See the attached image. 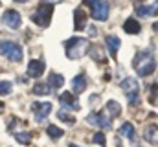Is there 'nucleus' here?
<instances>
[{
    "instance_id": "nucleus-1",
    "label": "nucleus",
    "mask_w": 158,
    "mask_h": 147,
    "mask_svg": "<svg viewBox=\"0 0 158 147\" xmlns=\"http://www.w3.org/2000/svg\"><path fill=\"white\" fill-rule=\"evenodd\" d=\"M132 66L134 70L138 72V75L145 77V75H151L156 68V59H155V50L153 48H147V50H142L134 61H132Z\"/></svg>"
},
{
    "instance_id": "nucleus-2",
    "label": "nucleus",
    "mask_w": 158,
    "mask_h": 147,
    "mask_svg": "<svg viewBox=\"0 0 158 147\" xmlns=\"http://www.w3.org/2000/svg\"><path fill=\"white\" fill-rule=\"evenodd\" d=\"M64 50H66L68 59L77 61V59H81V57L86 53V50H88V40L83 39V37H72V39L66 40Z\"/></svg>"
},
{
    "instance_id": "nucleus-3",
    "label": "nucleus",
    "mask_w": 158,
    "mask_h": 147,
    "mask_svg": "<svg viewBox=\"0 0 158 147\" xmlns=\"http://www.w3.org/2000/svg\"><path fill=\"white\" fill-rule=\"evenodd\" d=\"M52 15H53V6L44 2V4H40L39 7L35 9V13L31 15V20L35 24H39L40 28H48L50 20H52Z\"/></svg>"
},
{
    "instance_id": "nucleus-4",
    "label": "nucleus",
    "mask_w": 158,
    "mask_h": 147,
    "mask_svg": "<svg viewBox=\"0 0 158 147\" xmlns=\"http://www.w3.org/2000/svg\"><path fill=\"white\" fill-rule=\"evenodd\" d=\"M121 88L129 99L131 105H138V99H140V85L134 77H125L121 81Z\"/></svg>"
},
{
    "instance_id": "nucleus-5",
    "label": "nucleus",
    "mask_w": 158,
    "mask_h": 147,
    "mask_svg": "<svg viewBox=\"0 0 158 147\" xmlns=\"http://www.w3.org/2000/svg\"><path fill=\"white\" fill-rule=\"evenodd\" d=\"M0 53H2L4 57H7L9 61H13V63H19V61H22V57H24L22 48H20L17 42H9V40H2V42H0Z\"/></svg>"
},
{
    "instance_id": "nucleus-6",
    "label": "nucleus",
    "mask_w": 158,
    "mask_h": 147,
    "mask_svg": "<svg viewBox=\"0 0 158 147\" xmlns=\"http://www.w3.org/2000/svg\"><path fill=\"white\" fill-rule=\"evenodd\" d=\"M85 4L92 9V17H94L96 20L105 22V20L109 19L110 7H109V4H107L105 0H85Z\"/></svg>"
},
{
    "instance_id": "nucleus-7",
    "label": "nucleus",
    "mask_w": 158,
    "mask_h": 147,
    "mask_svg": "<svg viewBox=\"0 0 158 147\" xmlns=\"http://www.w3.org/2000/svg\"><path fill=\"white\" fill-rule=\"evenodd\" d=\"M2 24H4L6 28H9V30H19L20 24H22V17H20L19 11L7 9V11H4V15H2Z\"/></svg>"
},
{
    "instance_id": "nucleus-8",
    "label": "nucleus",
    "mask_w": 158,
    "mask_h": 147,
    "mask_svg": "<svg viewBox=\"0 0 158 147\" xmlns=\"http://www.w3.org/2000/svg\"><path fill=\"white\" fill-rule=\"evenodd\" d=\"M86 121L94 127H99V129H110L112 127V121H110V118H107L105 112H90Z\"/></svg>"
},
{
    "instance_id": "nucleus-9",
    "label": "nucleus",
    "mask_w": 158,
    "mask_h": 147,
    "mask_svg": "<svg viewBox=\"0 0 158 147\" xmlns=\"http://www.w3.org/2000/svg\"><path fill=\"white\" fill-rule=\"evenodd\" d=\"M33 110H35V121L42 123L46 120V116L52 112V103H48V101H37V103H33Z\"/></svg>"
},
{
    "instance_id": "nucleus-10",
    "label": "nucleus",
    "mask_w": 158,
    "mask_h": 147,
    "mask_svg": "<svg viewBox=\"0 0 158 147\" xmlns=\"http://www.w3.org/2000/svg\"><path fill=\"white\" fill-rule=\"evenodd\" d=\"M44 68H46L44 61H42V59H35V61H31V63L28 65V75H30V77H40L42 72H44Z\"/></svg>"
},
{
    "instance_id": "nucleus-11",
    "label": "nucleus",
    "mask_w": 158,
    "mask_h": 147,
    "mask_svg": "<svg viewBox=\"0 0 158 147\" xmlns=\"http://www.w3.org/2000/svg\"><path fill=\"white\" fill-rule=\"evenodd\" d=\"M59 101H61V105L63 107H68L70 110H79L81 107H79L77 99L74 98V94H70V92H64V94H61L59 96Z\"/></svg>"
},
{
    "instance_id": "nucleus-12",
    "label": "nucleus",
    "mask_w": 158,
    "mask_h": 147,
    "mask_svg": "<svg viewBox=\"0 0 158 147\" xmlns=\"http://www.w3.org/2000/svg\"><path fill=\"white\" fill-rule=\"evenodd\" d=\"M105 42H107V50H109V53L112 55V59L118 55V50H119V39L116 35H107L105 37Z\"/></svg>"
},
{
    "instance_id": "nucleus-13",
    "label": "nucleus",
    "mask_w": 158,
    "mask_h": 147,
    "mask_svg": "<svg viewBox=\"0 0 158 147\" xmlns=\"http://www.w3.org/2000/svg\"><path fill=\"white\" fill-rule=\"evenodd\" d=\"M85 26H86V13L79 7V9L74 11V30L76 32H81Z\"/></svg>"
},
{
    "instance_id": "nucleus-14",
    "label": "nucleus",
    "mask_w": 158,
    "mask_h": 147,
    "mask_svg": "<svg viewBox=\"0 0 158 147\" xmlns=\"http://www.w3.org/2000/svg\"><path fill=\"white\" fill-rule=\"evenodd\" d=\"M85 86H86V77L83 74H79V75H76L72 79V92L74 94H81L85 90Z\"/></svg>"
},
{
    "instance_id": "nucleus-15",
    "label": "nucleus",
    "mask_w": 158,
    "mask_h": 147,
    "mask_svg": "<svg viewBox=\"0 0 158 147\" xmlns=\"http://www.w3.org/2000/svg\"><path fill=\"white\" fill-rule=\"evenodd\" d=\"M143 138L151 144V145H158V127L156 125H149L143 132Z\"/></svg>"
},
{
    "instance_id": "nucleus-16",
    "label": "nucleus",
    "mask_w": 158,
    "mask_h": 147,
    "mask_svg": "<svg viewBox=\"0 0 158 147\" xmlns=\"http://www.w3.org/2000/svg\"><path fill=\"white\" fill-rule=\"evenodd\" d=\"M123 28H125V32L131 33V35H136V33H140V30H142V26H140V22H138L136 19H127L125 24H123Z\"/></svg>"
},
{
    "instance_id": "nucleus-17",
    "label": "nucleus",
    "mask_w": 158,
    "mask_h": 147,
    "mask_svg": "<svg viewBox=\"0 0 158 147\" xmlns=\"http://www.w3.org/2000/svg\"><path fill=\"white\" fill-rule=\"evenodd\" d=\"M119 134H121L123 138H129V140H134V138H136V136H134V127H132V123H129V121L121 123Z\"/></svg>"
},
{
    "instance_id": "nucleus-18",
    "label": "nucleus",
    "mask_w": 158,
    "mask_h": 147,
    "mask_svg": "<svg viewBox=\"0 0 158 147\" xmlns=\"http://www.w3.org/2000/svg\"><path fill=\"white\" fill-rule=\"evenodd\" d=\"M48 85L55 90V88H61L64 85V77L61 74H50V79H48Z\"/></svg>"
},
{
    "instance_id": "nucleus-19",
    "label": "nucleus",
    "mask_w": 158,
    "mask_h": 147,
    "mask_svg": "<svg viewBox=\"0 0 158 147\" xmlns=\"http://www.w3.org/2000/svg\"><path fill=\"white\" fill-rule=\"evenodd\" d=\"M107 112H109L110 118H118L119 114H121V107H119V103L118 101H114V99L107 101Z\"/></svg>"
},
{
    "instance_id": "nucleus-20",
    "label": "nucleus",
    "mask_w": 158,
    "mask_h": 147,
    "mask_svg": "<svg viewBox=\"0 0 158 147\" xmlns=\"http://www.w3.org/2000/svg\"><path fill=\"white\" fill-rule=\"evenodd\" d=\"M33 94H37V96H48V94H52V86L46 85V83H37L33 86Z\"/></svg>"
},
{
    "instance_id": "nucleus-21",
    "label": "nucleus",
    "mask_w": 158,
    "mask_h": 147,
    "mask_svg": "<svg viewBox=\"0 0 158 147\" xmlns=\"http://www.w3.org/2000/svg\"><path fill=\"white\" fill-rule=\"evenodd\" d=\"M13 134H15V138H17V142H19V144L28 145V144L31 142V134H30L28 131H19V132H13Z\"/></svg>"
},
{
    "instance_id": "nucleus-22",
    "label": "nucleus",
    "mask_w": 158,
    "mask_h": 147,
    "mask_svg": "<svg viewBox=\"0 0 158 147\" xmlns=\"http://www.w3.org/2000/svg\"><path fill=\"white\" fill-rule=\"evenodd\" d=\"M136 13H138V17H153V15H156L155 13V9H153V6H142V7H138L136 9Z\"/></svg>"
},
{
    "instance_id": "nucleus-23",
    "label": "nucleus",
    "mask_w": 158,
    "mask_h": 147,
    "mask_svg": "<svg viewBox=\"0 0 158 147\" xmlns=\"http://www.w3.org/2000/svg\"><path fill=\"white\" fill-rule=\"evenodd\" d=\"M88 52H90V55H92L96 61H99V63H105V55H103V52H101L98 46H90V50H88Z\"/></svg>"
},
{
    "instance_id": "nucleus-24",
    "label": "nucleus",
    "mask_w": 158,
    "mask_h": 147,
    "mask_svg": "<svg viewBox=\"0 0 158 147\" xmlns=\"http://www.w3.org/2000/svg\"><path fill=\"white\" fill-rule=\"evenodd\" d=\"M63 134H64V132H63L59 127H55V125H50V127H48V136H50V138L59 140V138H63Z\"/></svg>"
},
{
    "instance_id": "nucleus-25",
    "label": "nucleus",
    "mask_w": 158,
    "mask_h": 147,
    "mask_svg": "<svg viewBox=\"0 0 158 147\" xmlns=\"http://www.w3.org/2000/svg\"><path fill=\"white\" fill-rule=\"evenodd\" d=\"M57 118H59L61 121L68 123V125H74V123H76V120H74V118H72V116H70L66 110H59V112H57Z\"/></svg>"
},
{
    "instance_id": "nucleus-26",
    "label": "nucleus",
    "mask_w": 158,
    "mask_h": 147,
    "mask_svg": "<svg viewBox=\"0 0 158 147\" xmlns=\"http://www.w3.org/2000/svg\"><path fill=\"white\" fill-rule=\"evenodd\" d=\"M11 88H13V85H11L9 81H2V83H0V96L11 94Z\"/></svg>"
},
{
    "instance_id": "nucleus-27",
    "label": "nucleus",
    "mask_w": 158,
    "mask_h": 147,
    "mask_svg": "<svg viewBox=\"0 0 158 147\" xmlns=\"http://www.w3.org/2000/svg\"><path fill=\"white\" fill-rule=\"evenodd\" d=\"M94 142H96V144H99V145L103 147L105 144H107V140H105V134H103V132H96V134H94Z\"/></svg>"
},
{
    "instance_id": "nucleus-28",
    "label": "nucleus",
    "mask_w": 158,
    "mask_h": 147,
    "mask_svg": "<svg viewBox=\"0 0 158 147\" xmlns=\"http://www.w3.org/2000/svg\"><path fill=\"white\" fill-rule=\"evenodd\" d=\"M153 9H155V13H158V0L153 4Z\"/></svg>"
},
{
    "instance_id": "nucleus-29",
    "label": "nucleus",
    "mask_w": 158,
    "mask_h": 147,
    "mask_svg": "<svg viewBox=\"0 0 158 147\" xmlns=\"http://www.w3.org/2000/svg\"><path fill=\"white\" fill-rule=\"evenodd\" d=\"M153 30H155V32H156V33H158V22H156V24H155V26H153Z\"/></svg>"
},
{
    "instance_id": "nucleus-30",
    "label": "nucleus",
    "mask_w": 158,
    "mask_h": 147,
    "mask_svg": "<svg viewBox=\"0 0 158 147\" xmlns=\"http://www.w3.org/2000/svg\"><path fill=\"white\" fill-rule=\"evenodd\" d=\"M15 2H19V4H24V2H28V0H15Z\"/></svg>"
},
{
    "instance_id": "nucleus-31",
    "label": "nucleus",
    "mask_w": 158,
    "mask_h": 147,
    "mask_svg": "<svg viewBox=\"0 0 158 147\" xmlns=\"http://www.w3.org/2000/svg\"><path fill=\"white\" fill-rule=\"evenodd\" d=\"M2 110H4V105H2V103H0V112H2Z\"/></svg>"
},
{
    "instance_id": "nucleus-32",
    "label": "nucleus",
    "mask_w": 158,
    "mask_h": 147,
    "mask_svg": "<svg viewBox=\"0 0 158 147\" xmlns=\"http://www.w3.org/2000/svg\"><path fill=\"white\" fill-rule=\"evenodd\" d=\"M153 105H158V99H155V103H153Z\"/></svg>"
},
{
    "instance_id": "nucleus-33",
    "label": "nucleus",
    "mask_w": 158,
    "mask_h": 147,
    "mask_svg": "<svg viewBox=\"0 0 158 147\" xmlns=\"http://www.w3.org/2000/svg\"><path fill=\"white\" fill-rule=\"evenodd\" d=\"M48 2H59V0H48Z\"/></svg>"
},
{
    "instance_id": "nucleus-34",
    "label": "nucleus",
    "mask_w": 158,
    "mask_h": 147,
    "mask_svg": "<svg viewBox=\"0 0 158 147\" xmlns=\"http://www.w3.org/2000/svg\"><path fill=\"white\" fill-rule=\"evenodd\" d=\"M70 147H77V145H70Z\"/></svg>"
}]
</instances>
